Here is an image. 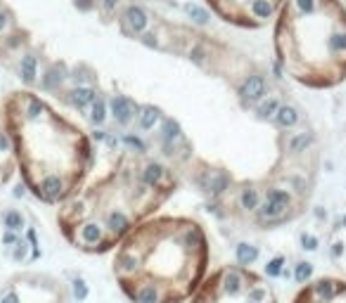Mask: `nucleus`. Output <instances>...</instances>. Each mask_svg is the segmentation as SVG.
Returning a JSON list of instances; mask_svg holds the SVG:
<instances>
[{"mask_svg":"<svg viewBox=\"0 0 346 303\" xmlns=\"http://www.w3.org/2000/svg\"><path fill=\"white\" fill-rule=\"evenodd\" d=\"M278 62L310 90L346 80V5L342 0H284L275 17Z\"/></svg>","mask_w":346,"mask_h":303,"instance_id":"4","label":"nucleus"},{"mask_svg":"<svg viewBox=\"0 0 346 303\" xmlns=\"http://www.w3.org/2000/svg\"><path fill=\"white\" fill-rule=\"evenodd\" d=\"M19 173L17 168V154H14V142H12V130L5 114V107L0 104V188L12 182V178Z\"/></svg>","mask_w":346,"mask_h":303,"instance_id":"8","label":"nucleus"},{"mask_svg":"<svg viewBox=\"0 0 346 303\" xmlns=\"http://www.w3.org/2000/svg\"><path fill=\"white\" fill-rule=\"evenodd\" d=\"M294 303H346V280L318 277L301 289Z\"/></svg>","mask_w":346,"mask_h":303,"instance_id":"7","label":"nucleus"},{"mask_svg":"<svg viewBox=\"0 0 346 303\" xmlns=\"http://www.w3.org/2000/svg\"><path fill=\"white\" fill-rule=\"evenodd\" d=\"M209 237L185 216H152L118 242L112 270L130 303H188L209 275Z\"/></svg>","mask_w":346,"mask_h":303,"instance_id":"2","label":"nucleus"},{"mask_svg":"<svg viewBox=\"0 0 346 303\" xmlns=\"http://www.w3.org/2000/svg\"><path fill=\"white\" fill-rule=\"evenodd\" d=\"M159 2H166V0H159Z\"/></svg>","mask_w":346,"mask_h":303,"instance_id":"10","label":"nucleus"},{"mask_svg":"<svg viewBox=\"0 0 346 303\" xmlns=\"http://www.w3.org/2000/svg\"><path fill=\"white\" fill-rule=\"evenodd\" d=\"M188 303H280L270 282L244 266H223L200 284Z\"/></svg>","mask_w":346,"mask_h":303,"instance_id":"5","label":"nucleus"},{"mask_svg":"<svg viewBox=\"0 0 346 303\" xmlns=\"http://www.w3.org/2000/svg\"><path fill=\"white\" fill-rule=\"evenodd\" d=\"M206 5L226 24L240 28H264L275 22L284 0H206Z\"/></svg>","mask_w":346,"mask_h":303,"instance_id":"6","label":"nucleus"},{"mask_svg":"<svg viewBox=\"0 0 346 303\" xmlns=\"http://www.w3.org/2000/svg\"><path fill=\"white\" fill-rule=\"evenodd\" d=\"M178 180L159 159L121 152L110 170L88 178L57 211L64 240L83 254H107L176 194Z\"/></svg>","mask_w":346,"mask_h":303,"instance_id":"1","label":"nucleus"},{"mask_svg":"<svg viewBox=\"0 0 346 303\" xmlns=\"http://www.w3.org/2000/svg\"><path fill=\"white\" fill-rule=\"evenodd\" d=\"M17 168L28 192L60 206L90 178L95 152L83 128L31 90H14L5 102Z\"/></svg>","mask_w":346,"mask_h":303,"instance_id":"3","label":"nucleus"},{"mask_svg":"<svg viewBox=\"0 0 346 303\" xmlns=\"http://www.w3.org/2000/svg\"><path fill=\"white\" fill-rule=\"evenodd\" d=\"M328 249H330L332 263L346 275V216H342L337 223H334L332 232H330Z\"/></svg>","mask_w":346,"mask_h":303,"instance_id":"9","label":"nucleus"}]
</instances>
